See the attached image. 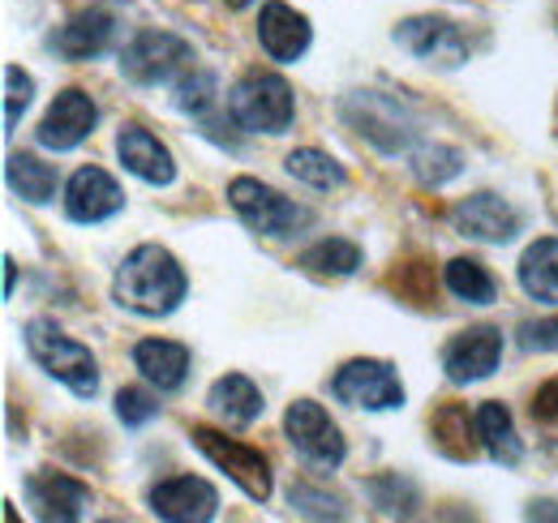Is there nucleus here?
<instances>
[{"instance_id": "obj_29", "label": "nucleus", "mask_w": 558, "mask_h": 523, "mask_svg": "<svg viewBox=\"0 0 558 523\" xmlns=\"http://www.w3.org/2000/svg\"><path fill=\"white\" fill-rule=\"evenodd\" d=\"M177 108L210 125V117H215V108H219V82H215V73H207V69L185 73V77L177 82Z\"/></svg>"}, {"instance_id": "obj_18", "label": "nucleus", "mask_w": 558, "mask_h": 523, "mask_svg": "<svg viewBox=\"0 0 558 523\" xmlns=\"http://www.w3.org/2000/svg\"><path fill=\"white\" fill-rule=\"evenodd\" d=\"M117 155H121V163H125L138 181H146V185H172V177H177L172 150H168L150 130H142V125H125V130H121Z\"/></svg>"}, {"instance_id": "obj_35", "label": "nucleus", "mask_w": 558, "mask_h": 523, "mask_svg": "<svg viewBox=\"0 0 558 523\" xmlns=\"http://www.w3.org/2000/svg\"><path fill=\"white\" fill-rule=\"evenodd\" d=\"M520 348H529V352H558V318L524 323L520 327Z\"/></svg>"}, {"instance_id": "obj_8", "label": "nucleus", "mask_w": 558, "mask_h": 523, "mask_svg": "<svg viewBox=\"0 0 558 523\" xmlns=\"http://www.w3.org/2000/svg\"><path fill=\"white\" fill-rule=\"evenodd\" d=\"M283 434H288V442H292L301 455L310 459V463H318V467H340L344 455H349V447H344L336 421H331V416L323 412V403H314V399L288 403V412H283Z\"/></svg>"}, {"instance_id": "obj_20", "label": "nucleus", "mask_w": 558, "mask_h": 523, "mask_svg": "<svg viewBox=\"0 0 558 523\" xmlns=\"http://www.w3.org/2000/svg\"><path fill=\"white\" fill-rule=\"evenodd\" d=\"M134 365L142 369V378L159 391H181L190 378V348L172 343V339H142L134 348Z\"/></svg>"}, {"instance_id": "obj_21", "label": "nucleus", "mask_w": 558, "mask_h": 523, "mask_svg": "<svg viewBox=\"0 0 558 523\" xmlns=\"http://www.w3.org/2000/svg\"><path fill=\"white\" fill-rule=\"evenodd\" d=\"M210 412L219 416V421H228V425H254L258 416H263V391L245 378V374H228V378H219L207 394Z\"/></svg>"}, {"instance_id": "obj_27", "label": "nucleus", "mask_w": 558, "mask_h": 523, "mask_svg": "<svg viewBox=\"0 0 558 523\" xmlns=\"http://www.w3.org/2000/svg\"><path fill=\"white\" fill-rule=\"evenodd\" d=\"M442 279H447L451 296H460L469 305H489L494 301V275L477 258H451Z\"/></svg>"}, {"instance_id": "obj_33", "label": "nucleus", "mask_w": 558, "mask_h": 523, "mask_svg": "<svg viewBox=\"0 0 558 523\" xmlns=\"http://www.w3.org/2000/svg\"><path fill=\"white\" fill-rule=\"evenodd\" d=\"M288 502H292L301 515H314V520H344L340 498H331V494H323V489H310V485H292Z\"/></svg>"}, {"instance_id": "obj_25", "label": "nucleus", "mask_w": 558, "mask_h": 523, "mask_svg": "<svg viewBox=\"0 0 558 523\" xmlns=\"http://www.w3.org/2000/svg\"><path fill=\"white\" fill-rule=\"evenodd\" d=\"M4 181L22 202H35V206L57 194V172L48 163H39L35 155H9L4 159Z\"/></svg>"}, {"instance_id": "obj_14", "label": "nucleus", "mask_w": 558, "mask_h": 523, "mask_svg": "<svg viewBox=\"0 0 558 523\" xmlns=\"http://www.w3.org/2000/svg\"><path fill=\"white\" fill-rule=\"evenodd\" d=\"M95 121H99V108H95L90 95L61 90L52 99V108L44 112V121H39V146H48V150H73V146H82L90 137Z\"/></svg>"}, {"instance_id": "obj_6", "label": "nucleus", "mask_w": 558, "mask_h": 523, "mask_svg": "<svg viewBox=\"0 0 558 523\" xmlns=\"http://www.w3.org/2000/svg\"><path fill=\"white\" fill-rule=\"evenodd\" d=\"M194 65V48L172 31H142L138 39L121 52V73L134 86H159L181 77Z\"/></svg>"}, {"instance_id": "obj_30", "label": "nucleus", "mask_w": 558, "mask_h": 523, "mask_svg": "<svg viewBox=\"0 0 558 523\" xmlns=\"http://www.w3.org/2000/svg\"><path fill=\"white\" fill-rule=\"evenodd\" d=\"M460 172H464V155L451 150V146H421V150H413V177L429 190L456 181Z\"/></svg>"}, {"instance_id": "obj_13", "label": "nucleus", "mask_w": 558, "mask_h": 523, "mask_svg": "<svg viewBox=\"0 0 558 523\" xmlns=\"http://www.w3.org/2000/svg\"><path fill=\"white\" fill-rule=\"evenodd\" d=\"M150 511L168 523H207L219 511V494L198 476H168L150 489Z\"/></svg>"}, {"instance_id": "obj_31", "label": "nucleus", "mask_w": 558, "mask_h": 523, "mask_svg": "<svg viewBox=\"0 0 558 523\" xmlns=\"http://www.w3.org/2000/svg\"><path fill=\"white\" fill-rule=\"evenodd\" d=\"M365 494L374 498V507H378L383 515H413V507H417V489H413L404 476H396V472L374 476V481L365 485Z\"/></svg>"}, {"instance_id": "obj_12", "label": "nucleus", "mask_w": 558, "mask_h": 523, "mask_svg": "<svg viewBox=\"0 0 558 523\" xmlns=\"http://www.w3.org/2000/svg\"><path fill=\"white\" fill-rule=\"evenodd\" d=\"M26 502H31L35 520L73 523L86 515L90 489L82 481L65 476V472H35V476H26Z\"/></svg>"}, {"instance_id": "obj_11", "label": "nucleus", "mask_w": 558, "mask_h": 523, "mask_svg": "<svg viewBox=\"0 0 558 523\" xmlns=\"http://www.w3.org/2000/svg\"><path fill=\"white\" fill-rule=\"evenodd\" d=\"M498 356H502V330L494 327H469L460 330L447 348H442V369L451 382H482L498 369Z\"/></svg>"}, {"instance_id": "obj_10", "label": "nucleus", "mask_w": 558, "mask_h": 523, "mask_svg": "<svg viewBox=\"0 0 558 523\" xmlns=\"http://www.w3.org/2000/svg\"><path fill=\"white\" fill-rule=\"evenodd\" d=\"M396 44L417 61L438 69H460L469 61V39L447 17H409L396 26Z\"/></svg>"}, {"instance_id": "obj_19", "label": "nucleus", "mask_w": 558, "mask_h": 523, "mask_svg": "<svg viewBox=\"0 0 558 523\" xmlns=\"http://www.w3.org/2000/svg\"><path fill=\"white\" fill-rule=\"evenodd\" d=\"M258 44H263V52H267L271 61L292 65V61L310 48V22H305L296 9L271 0V4L263 9V17H258Z\"/></svg>"}, {"instance_id": "obj_26", "label": "nucleus", "mask_w": 558, "mask_h": 523, "mask_svg": "<svg viewBox=\"0 0 558 523\" xmlns=\"http://www.w3.org/2000/svg\"><path fill=\"white\" fill-rule=\"evenodd\" d=\"M356 266H361V250H356L352 241H340V236L318 241V245H310V250L301 254V270L323 275V279H344V275H356Z\"/></svg>"}, {"instance_id": "obj_17", "label": "nucleus", "mask_w": 558, "mask_h": 523, "mask_svg": "<svg viewBox=\"0 0 558 523\" xmlns=\"http://www.w3.org/2000/svg\"><path fill=\"white\" fill-rule=\"evenodd\" d=\"M451 223L460 236H473V241H489V245H502L520 232V215L502 202L498 194H473L464 197L456 210H451Z\"/></svg>"}, {"instance_id": "obj_28", "label": "nucleus", "mask_w": 558, "mask_h": 523, "mask_svg": "<svg viewBox=\"0 0 558 523\" xmlns=\"http://www.w3.org/2000/svg\"><path fill=\"white\" fill-rule=\"evenodd\" d=\"M288 172H292L296 181L314 185V190H340V185H344V168H340L331 155L314 150V146L292 150V155H288Z\"/></svg>"}, {"instance_id": "obj_16", "label": "nucleus", "mask_w": 558, "mask_h": 523, "mask_svg": "<svg viewBox=\"0 0 558 523\" xmlns=\"http://www.w3.org/2000/svg\"><path fill=\"white\" fill-rule=\"evenodd\" d=\"M121 206H125V194H121V185L104 168H82V172H73L70 185H65V215H70L73 223L112 219Z\"/></svg>"}, {"instance_id": "obj_1", "label": "nucleus", "mask_w": 558, "mask_h": 523, "mask_svg": "<svg viewBox=\"0 0 558 523\" xmlns=\"http://www.w3.org/2000/svg\"><path fill=\"white\" fill-rule=\"evenodd\" d=\"M117 305L134 309L142 318H168L185 301V270L159 245H138L121 262L117 283H112Z\"/></svg>"}, {"instance_id": "obj_2", "label": "nucleus", "mask_w": 558, "mask_h": 523, "mask_svg": "<svg viewBox=\"0 0 558 523\" xmlns=\"http://www.w3.org/2000/svg\"><path fill=\"white\" fill-rule=\"evenodd\" d=\"M22 335H26L31 361H35L44 374H52L57 382H65V387H70L73 394H82V399H90V394L99 391V369H95L90 348H82L77 339H70L57 323L31 318Z\"/></svg>"}, {"instance_id": "obj_34", "label": "nucleus", "mask_w": 558, "mask_h": 523, "mask_svg": "<svg viewBox=\"0 0 558 523\" xmlns=\"http://www.w3.org/2000/svg\"><path fill=\"white\" fill-rule=\"evenodd\" d=\"M117 416H121L125 425H146V421L159 416V399L138 391V387H125V391L117 394Z\"/></svg>"}, {"instance_id": "obj_22", "label": "nucleus", "mask_w": 558, "mask_h": 523, "mask_svg": "<svg viewBox=\"0 0 558 523\" xmlns=\"http://www.w3.org/2000/svg\"><path fill=\"white\" fill-rule=\"evenodd\" d=\"M429 434H434V447L447 459H473L477 455V416H469L464 403H442L429 421Z\"/></svg>"}, {"instance_id": "obj_32", "label": "nucleus", "mask_w": 558, "mask_h": 523, "mask_svg": "<svg viewBox=\"0 0 558 523\" xmlns=\"http://www.w3.org/2000/svg\"><path fill=\"white\" fill-rule=\"evenodd\" d=\"M31 95H35L31 73H22L17 65H4V133L17 130V121H22L26 104H31Z\"/></svg>"}, {"instance_id": "obj_5", "label": "nucleus", "mask_w": 558, "mask_h": 523, "mask_svg": "<svg viewBox=\"0 0 558 523\" xmlns=\"http://www.w3.org/2000/svg\"><path fill=\"white\" fill-rule=\"evenodd\" d=\"M228 202L263 236H292V232H301L310 223V210L305 206H296L292 197L276 194L271 185H263L254 177H236L228 185Z\"/></svg>"}, {"instance_id": "obj_24", "label": "nucleus", "mask_w": 558, "mask_h": 523, "mask_svg": "<svg viewBox=\"0 0 558 523\" xmlns=\"http://www.w3.org/2000/svg\"><path fill=\"white\" fill-rule=\"evenodd\" d=\"M477 438H482V447H486V455L494 463H507V467H515L520 463V438H515V425H511V412L502 408V403H482L477 408Z\"/></svg>"}, {"instance_id": "obj_15", "label": "nucleus", "mask_w": 558, "mask_h": 523, "mask_svg": "<svg viewBox=\"0 0 558 523\" xmlns=\"http://www.w3.org/2000/svg\"><path fill=\"white\" fill-rule=\"evenodd\" d=\"M112 39H117V13L104 4H90L77 17H70V26H61L52 35V48L65 61H95L112 48Z\"/></svg>"}, {"instance_id": "obj_7", "label": "nucleus", "mask_w": 558, "mask_h": 523, "mask_svg": "<svg viewBox=\"0 0 558 523\" xmlns=\"http://www.w3.org/2000/svg\"><path fill=\"white\" fill-rule=\"evenodd\" d=\"M190 438H194V447H198L219 472H228V476L245 489V498H254V502H267V498H271V463H267L263 451H254V447H245V442H236V438H223V434H215L207 425H194Z\"/></svg>"}, {"instance_id": "obj_36", "label": "nucleus", "mask_w": 558, "mask_h": 523, "mask_svg": "<svg viewBox=\"0 0 558 523\" xmlns=\"http://www.w3.org/2000/svg\"><path fill=\"white\" fill-rule=\"evenodd\" d=\"M533 416H537L542 425H558V378L533 394Z\"/></svg>"}, {"instance_id": "obj_4", "label": "nucleus", "mask_w": 558, "mask_h": 523, "mask_svg": "<svg viewBox=\"0 0 558 523\" xmlns=\"http://www.w3.org/2000/svg\"><path fill=\"white\" fill-rule=\"evenodd\" d=\"M344 121L361 133L369 146H378L383 155H400L413 146L417 137V121L409 117V108L383 90H352L349 99L340 104Z\"/></svg>"}, {"instance_id": "obj_9", "label": "nucleus", "mask_w": 558, "mask_h": 523, "mask_svg": "<svg viewBox=\"0 0 558 523\" xmlns=\"http://www.w3.org/2000/svg\"><path fill=\"white\" fill-rule=\"evenodd\" d=\"M331 394L349 408H365V412H387V408L404 403V387L387 361H349L331 378Z\"/></svg>"}, {"instance_id": "obj_23", "label": "nucleus", "mask_w": 558, "mask_h": 523, "mask_svg": "<svg viewBox=\"0 0 558 523\" xmlns=\"http://www.w3.org/2000/svg\"><path fill=\"white\" fill-rule=\"evenodd\" d=\"M520 288L542 305H558V236H542L524 250Z\"/></svg>"}, {"instance_id": "obj_3", "label": "nucleus", "mask_w": 558, "mask_h": 523, "mask_svg": "<svg viewBox=\"0 0 558 523\" xmlns=\"http://www.w3.org/2000/svg\"><path fill=\"white\" fill-rule=\"evenodd\" d=\"M228 117L245 133H283L292 125V86L279 73H245L228 95Z\"/></svg>"}, {"instance_id": "obj_38", "label": "nucleus", "mask_w": 558, "mask_h": 523, "mask_svg": "<svg viewBox=\"0 0 558 523\" xmlns=\"http://www.w3.org/2000/svg\"><path fill=\"white\" fill-rule=\"evenodd\" d=\"M223 4H228V9H250L254 0H223Z\"/></svg>"}, {"instance_id": "obj_37", "label": "nucleus", "mask_w": 558, "mask_h": 523, "mask_svg": "<svg viewBox=\"0 0 558 523\" xmlns=\"http://www.w3.org/2000/svg\"><path fill=\"white\" fill-rule=\"evenodd\" d=\"M13 279H17V262L4 258V296H13Z\"/></svg>"}]
</instances>
